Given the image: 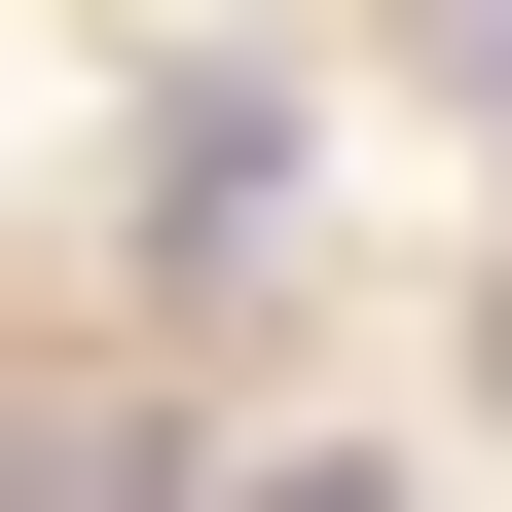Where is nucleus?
<instances>
[{
  "instance_id": "f257e3e1",
  "label": "nucleus",
  "mask_w": 512,
  "mask_h": 512,
  "mask_svg": "<svg viewBox=\"0 0 512 512\" xmlns=\"http://www.w3.org/2000/svg\"><path fill=\"white\" fill-rule=\"evenodd\" d=\"M293 220H330V183H293V110H147V256H183V293H256Z\"/></svg>"
},
{
  "instance_id": "f03ea898",
  "label": "nucleus",
  "mask_w": 512,
  "mask_h": 512,
  "mask_svg": "<svg viewBox=\"0 0 512 512\" xmlns=\"http://www.w3.org/2000/svg\"><path fill=\"white\" fill-rule=\"evenodd\" d=\"M220 512H403V476H366V439H293V476H220Z\"/></svg>"
},
{
  "instance_id": "7ed1b4c3",
  "label": "nucleus",
  "mask_w": 512,
  "mask_h": 512,
  "mask_svg": "<svg viewBox=\"0 0 512 512\" xmlns=\"http://www.w3.org/2000/svg\"><path fill=\"white\" fill-rule=\"evenodd\" d=\"M439 37H476V74H512V0H439Z\"/></svg>"
}]
</instances>
